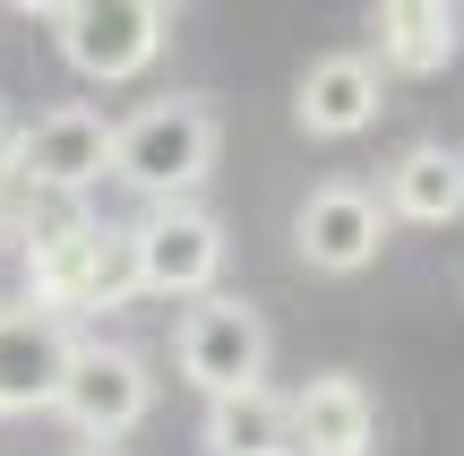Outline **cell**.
I'll use <instances>...</instances> for the list:
<instances>
[{"mask_svg": "<svg viewBox=\"0 0 464 456\" xmlns=\"http://www.w3.org/2000/svg\"><path fill=\"white\" fill-rule=\"evenodd\" d=\"M112 138H121V121H103L95 103H52V112H34L26 130L9 138L0 172L44 189V199H86V189L112 172Z\"/></svg>", "mask_w": 464, "mask_h": 456, "instance_id": "obj_3", "label": "cell"}, {"mask_svg": "<svg viewBox=\"0 0 464 456\" xmlns=\"http://www.w3.org/2000/svg\"><path fill=\"white\" fill-rule=\"evenodd\" d=\"M69 456H121V448H103V440H86V448H69Z\"/></svg>", "mask_w": 464, "mask_h": 456, "instance_id": "obj_16", "label": "cell"}, {"mask_svg": "<svg viewBox=\"0 0 464 456\" xmlns=\"http://www.w3.org/2000/svg\"><path fill=\"white\" fill-rule=\"evenodd\" d=\"M61 413L78 440H130L138 422L155 413V371H147V354H130V344H78V362H69V379H61Z\"/></svg>", "mask_w": 464, "mask_h": 456, "instance_id": "obj_6", "label": "cell"}, {"mask_svg": "<svg viewBox=\"0 0 464 456\" xmlns=\"http://www.w3.org/2000/svg\"><path fill=\"white\" fill-rule=\"evenodd\" d=\"M61 61L95 86H130L138 69H155L164 52V0H78L61 17Z\"/></svg>", "mask_w": 464, "mask_h": 456, "instance_id": "obj_7", "label": "cell"}, {"mask_svg": "<svg viewBox=\"0 0 464 456\" xmlns=\"http://www.w3.org/2000/svg\"><path fill=\"white\" fill-rule=\"evenodd\" d=\"M276 448H293V396L241 388L207 405V456H276Z\"/></svg>", "mask_w": 464, "mask_h": 456, "instance_id": "obj_14", "label": "cell"}, {"mask_svg": "<svg viewBox=\"0 0 464 456\" xmlns=\"http://www.w3.org/2000/svg\"><path fill=\"white\" fill-rule=\"evenodd\" d=\"M379 103H387V86H379V61L370 52H318L301 69V86H293V121L310 138H362L379 121Z\"/></svg>", "mask_w": 464, "mask_h": 456, "instance_id": "obj_10", "label": "cell"}, {"mask_svg": "<svg viewBox=\"0 0 464 456\" xmlns=\"http://www.w3.org/2000/svg\"><path fill=\"white\" fill-rule=\"evenodd\" d=\"M78 344L86 336L61 319V310H34V302L0 310V413H52Z\"/></svg>", "mask_w": 464, "mask_h": 456, "instance_id": "obj_9", "label": "cell"}, {"mask_svg": "<svg viewBox=\"0 0 464 456\" xmlns=\"http://www.w3.org/2000/svg\"><path fill=\"white\" fill-rule=\"evenodd\" d=\"M293 448L301 456H370L379 448V396L353 371H318L293 396Z\"/></svg>", "mask_w": 464, "mask_h": 456, "instance_id": "obj_11", "label": "cell"}, {"mask_svg": "<svg viewBox=\"0 0 464 456\" xmlns=\"http://www.w3.org/2000/svg\"><path fill=\"white\" fill-rule=\"evenodd\" d=\"M387 199L379 189H362V181H318L310 199L293 207V250H301V267H318V276H362L370 258L387 250Z\"/></svg>", "mask_w": 464, "mask_h": 456, "instance_id": "obj_8", "label": "cell"}, {"mask_svg": "<svg viewBox=\"0 0 464 456\" xmlns=\"http://www.w3.org/2000/svg\"><path fill=\"white\" fill-rule=\"evenodd\" d=\"M172 371L216 405V396H241V388H266V319L232 293H198L172 327Z\"/></svg>", "mask_w": 464, "mask_h": 456, "instance_id": "obj_4", "label": "cell"}, {"mask_svg": "<svg viewBox=\"0 0 464 456\" xmlns=\"http://www.w3.org/2000/svg\"><path fill=\"white\" fill-rule=\"evenodd\" d=\"M9 9H17V17H34V26H61L78 0H9Z\"/></svg>", "mask_w": 464, "mask_h": 456, "instance_id": "obj_15", "label": "cell"}, {"mask_svg": "<svg viewBox=\"0 0 464 456\" xmlns=\"http://www.w3.org/2000/svg\"><path fill=\"white\" fill-rule=\"evenodd\" d=\"M456 61V0H379V69L439 78Z\"/></svg>", "mask_w": 464, "mask_h": 456, "instance_id": "obj_13", "label": "cell"}, {"mask_svg": "<svg viewBox=\"0 0 464 456\" xmlns=\"http://www.w3.org/2000/svg\"><path fill=\"white\" fill-rule=\"evenodd\" d=\"M387 216L396 224H456L464 216V147H448V138L404 147L396 172H387Z\"/></svg>", "mask_w": 464, "mask_h": 456, "instance_id": "obj_12", "label": "cell"}, {"mask_svg": "<svg viewBox=\"0 0 464 456\" xmlns=\"http://www.w3.org/2000/svg\"><path fill=\"white\" fill-rule=\"evenodd\" d=\"M130 267H138V293H155V302H198L224 276V224L189 199L155 207L130 224Z\"/></svg>", "mask_w": 464, "mask_h": 456, "instance_id": "obj_5", "label": "cell"}, {"mask_svg": "<svg viewBox=\"0 0 464 456\" xmlns=\"http://www.w3.org/2000/svg\"><path fill=\"white\" fill-rule=\"evenodd\" d=\"M138 293V267H130V233L95 216H61L44 233H26V302L34 310H121Z\"/></svg>", "mask_w": 464, "mask_h": 456, "instance_id": "obj_2", "label": "cell"}, {"mask_svg": "<svg viewBox=\"0 0 464 456\" xmlns=\"http://www.w3.org/2000/svg\"><path fill=\"white\" fill-rule=\"evenodd\" d=\"M216 147H224V121L207 95H155L121 121L112 138V181H130L138 199L155 207H181L189 189L216 172Z\"/></svg>", "mask_w": 464, "mask_h": 456, "instance_id": "obj_1", "label": "cell"}, {"mask_svg": "<svg viewBox=\"0 0 464 456\" xmlns=\"http://www.w3.org/2000/svg\"><path fill=\"white\" fill-rule=\"evenodd\" d=\"M293 456H301V448H293Z\"/></svg>", "mask_w": 464, "mask_h": 456, "instance_id": "obj_17", "label": "cell"}]
</instances>
